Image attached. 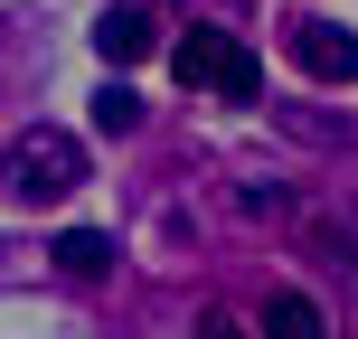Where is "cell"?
<instances>
[{
  "label": "cell",
  "instance_id": "obj_3",
  "mask_svg": "<svg viewBox=\"0 0 358 339\" xmlns=\"http://www.w3.org/2000/svg\"><path fill=\"white\" fill-rule=\"evenodd\" d=\"M283 48L302 75H321V85H358V29H340V19H283Z\"/></svg>",
  "mask_w": 358,
  "mask_h": 339
},
{
  "label": "cell",
  "instance_id": "obj_6",
  "mask_svg": "<svg viewBox=\"0 0 358 339\" xmlns=\"http://www.w3.org/2000/svg\"><path fill=\"white\" fill-rule=\"evenodd\" d=\"M264 339H321V302L311 292H273L264 302Z\"/></svg>",
  "mask_w": 358,
  "mask_h": 339
},
{
  "label": "cell",
  "instance_id": "obj_1",
  "mask_svg": "<svg viewBox=\"0 0 358 339\" xmlns=\"http://www.w3.org/2000/svg\"><path fill=\"white\" fill-rule=\"evenodd\" d=\"M0 179H10L19 208H57V198L85 179V142H76V132H57V123H29V132L10 142V161H0Z\"/></svg>",
  "mask_w": 358,
  "mask_h": 339
},
{
  "label": "cell",
  "instance_id": "obj_7",
  "mask_svg": "<svg viewBox=\"0 0 358 339\" xmlns=\"http://www.w3.org/2000/svg\"><path fill=\"white\" fill-rule=\"evenodd\" d=\"M94 132H113V142L142 132V94H132V85H104V94H94Z\"/></svg>",
  "mask_w": 358,
  "mask_h": 339
},
{
  "label": "cell",
  "instance_id": "obj_5",
  "mask_svg": "<svg viewBox=\"0 0 358 339\" xmlns=\"http://www.w3.org/2000/svg\"><path fill=\"white\" fill-rule=\"evenodd\" d=\"M57 273L104 283V273H113V236H104V226H66V236H57Z\"/></svg>",
  "mask_w": 358,
  "mask_h": 339
},
{
  "label": "cell",
  "instance_id": "obj_8",
  "mask_svg": "<svg viewBox=\"0 0 358 339\" xmlns=\"http://www.w3.org/2000/svg\"><path fill=\"white\" fill-rule=\"evenodd\" d=\"M198 339H245V321H236V311H208V321H198Z\"/></svg>",
  "mask_w": 358,
  "mask_h": 339
},
{
  "label": "cell",
  "instance_id": "obj_4",
  "mask_svg": "<svg viewBox=\"0 0 358 339\" xmlns=\"http://www.w3.org/2000/svg\"><path fill=\"white\" fill-rule=\"evenodd\" d=\"M151 48H161V19L151 10H104L94 19V57H104V66H142Z\"/></svg>",
  "mask_w": 358,
  "mask_h": 339
},
{
  "label": "cell",
  "instance_id": "obj_2",
  "mask_svg": "<svg viewBox=\"0 0 358 339\" xmlns=\"http://www.w3.org/2000/svg\"><path fill=\"white\" fill-rule=\"evenodd\" d=\"M170 66H179V85H208V94H227V104H255V94H264V57L236 48L227 29H189L170 48Z\"/></svg>",
  "mask_w": 358,
  "mask_h": 339
}]
</instances>
